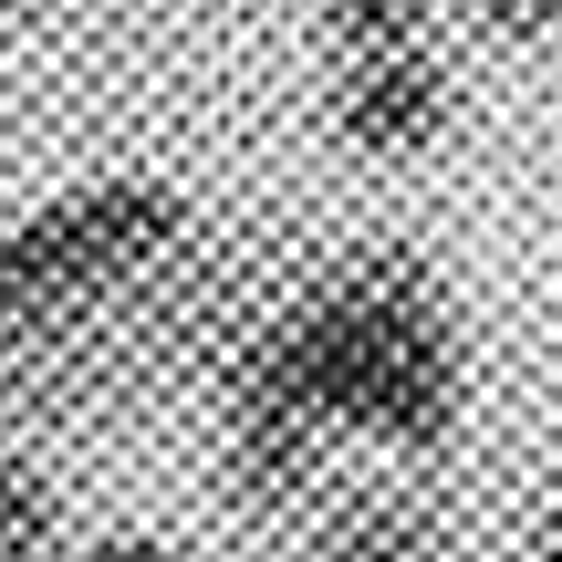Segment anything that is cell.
<instances>
[{
	"label": "cell",
	"mask_w": 562,
	"mask_h": 562,
	"mask_svg": "<svg viewBox=\"0 0 562 562\" xmlns=\"http://www.w3.org/2000/svg\"><path fill=\"white\" fill-rule=\"evenodd\" d=\"M271 334L292 375L313 385L323 427L385 459H438L469 417V334L427 250L355 240L334 261H302L271 302Z\"/></svg>",
	"instance_id": "1"
},
{
	"label": "cell",
	"mask_w": 562,
	"mask_h": 562,
	"mask_svg": "<svg viewBox=\"0 0 562 562\" xmlns=\"http://www.w3.org/2000/svg\"><path fill=\"white\" fill-rule=\"evenodd\" d=\"M188 229H199V199L178 178H157V167H104V178L32 199L0 229V355H42V344L83 334Z\"/></svg>",
	"instance_id": "2"
},
{
	"label": "cell",
	"mask_w": 562,
	"mask_h": 562,
	"mask_svg": "<svg viewBox=\"0 0 562 562\" xmlns=\"http://www.w3.org/2000/svg\"><path fill=\"white\" fill-rule=\"evenodd\" d=\"M459 125V83H448L438 42H364V53L334 63V146L364 167H417L448 146Z\"/></svg>",
	"instance_id": "3"
},
{
	"label": "cell",
	"mask_w": 562,
	"mask_h": 562,
	"mask_svg": "<svg viewBox=\"0 0 562 562\" xmlns=\"http://www.w3.org/2000/svg\"><path fill=\"white\" fill-rule=\"evenodd\" d=\"M302 562H448V521L427 490H323L302 510Z\"/></svg>",
	"instance_id": "4"
},
{
	"label": "cell",
	"mask_w": 562,
	"mask_h": 562,
	"mask_svg": "<svg viewBox=\"0 0 562 562\" xmlns=\"http://www.w3.org/2000/svg\"><path fill=\"white\" fill-rule=\"evenodd\" d=\"M53 552H63L53 469L21 448V427H0V562H53Z\"/></svg>",
	"instance_id": "5"
},
{
	"label": "cell",
	"mask_w": 562,
	"mask_h": 562,
	"mask_svg": "<svg viewBox=\"0 0 562 562\" xmlns=\"http://www.w3.org/2000/svg\"><path fill=\"white\" fill-rule=\"evenodd\" d=\"M448 0H313V21L334 32V53H364V42H417Z\"/></svg>",
	"instance_id": "6"
},
{
	"label": "cell",
	"mask_w": 562,
	"mask_h": 562,
	"mask_svg": "<svg viewBox=\"0 0 562 562\" xmlns=\"http://www.w3.org/2000/svg\"><path fill=\"white\" fill-rule=\"evenodd\" d=\"M448 11H459L480 42H510V53H531V42L562 32V0H448Z\"/></svg>",
	"instance_id": "7"
},
{
	"label": "cell",
	"mask_w": 562,
	"mask_h": 562,
	"mask_svg": "<svg viewBox=\"0 0 562 562\" xmlns=\"http://www.w3.org/2000/svg\"><path fill=\"white\" fill-rule=\"evenodd\" d=\"M53 562H188L167 531H83V542H63Z\"/></svg>",
	"instance_id": "8"
},
{
	"label": "cell",
	"mask_w": 562,
	"mask_h": 562,
	"mask_svg": "<svg viewBox=\"0 0 562 562\" xmlns=\"http://www.w3.org/2000/svg\"><path fill=\"white\" fill-rule=\"evenodd\" d=\"M531 562H562V501L542 510V531H531Z\"/></svg>",
	"instance_id": "9"
},
{
	"label": "cell",
	"mask_w": 562,
	"mask_h": 562,
	"mask_svg": "<svg viewBox=\"0 0 562 562\" xmlns=\"http://www.w3.org/2000/svg\"><path fill=\"white\" fill-rule=\"evenodd\" d=\"M11 11H21V0H0V21H11Z\"/></svg>",
	"instance_id": "10"
}]
</instances>
